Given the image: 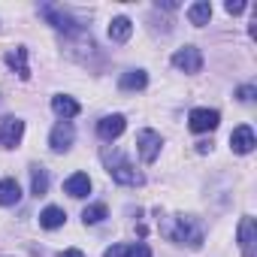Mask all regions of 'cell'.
<instances>
[{
    "label": "cell",
    "instance_id": "cell-20",
    "mask_svg": "<svg viewBox=\"0 0 257 257\" xmlns=\"http://www.w3.org/2000/svg\"><path fill=\"white\" fill-rule=\"evenodd\" d=\"M64 221H67V215H64V209H58V206H46L43 215H40V224H43L46 230H58V227H64Z\"/></svg>",
    "mask_w": 257,
    "mask_h": 257
},
{
    "label": "cell",
    "instance_id": "cell-22",
    "mask_svg": "<svg viewBox=\"0 0 257 257\" xmlns=\"http://www.w3.org/2000/svg\"><path fill=\"white\" fill-rule=\"evenodd\" d=\"M103 218H106V206H103V203H94V206H88V209L82 212V221H85V224H100Z\"/></svg>",
    "mask_w": 257,
    "mask_h": 257
},
{
    "label": "cell",
    "instance_id": "cell-21",
    "mask_svg": "<svg viewBox=\"0 0 257 257\" xmlns=\"http://www.w3.org/2000/svg\"><path fill=\"white\" fill-rule=\"evenodd\" d=\"M31 191H34L37 197H43V194L49 191V173H46L43 167H31Z\"/></svg>",
    "mask_w": 257,
    "mask_h": 257
},
{
    "label": "cell",
    "instance_id": "cell-19",
    "mask_svg": "<svg viewBox=\"0 0 257 257\" xmlns=\"http://www.w3.org/2000/svg\"><path fill=\"white\" fill-rule=\"evenodd\" d=\"M188 19H191V25H197V28L209 25V19H212V4H209V0H200V4L188 7Z\"/></svg>",
    "mask_w": 257,
    "mask_h": 257
},
{
    "label": "cell",
    "instance_id": "cell-23",
    "mask_svg": "<svg viewBox=\"0 0 257 257\" xmlns=\"http://www.w3.org/2000/svg\"><path fill=\"white\" fill-rule=\"evenodd\" d=\"M236 97H239L242 103H251V100H254V85H242V88L236 91Z\"/></svg>",
    "mask_w": 257,
    "mask_h": 257
},
{
    "label": "cell",
    "instance_id": "cell-2",
    "mask_svg": "<svg viewBox=\"0 0 257 257\" xmlns=\"http://www.w3.org/2000/svg\"><path fill=\"white\" fill-rule=\"evenodd\" d=\"M103 161H106V170H109V176L118 182V185H143V176L134 170V164L127 161L118 149H106L103 152Z\"/></svg>",
    "mask_w": 257,
    "mask_h": 257
},
{
    "label": "cell",
    "instance_id": "cell-6",
    "mask_svg": "<svg viewBox=\"0 0 257 257\" xmlns=\"http://www.w3.org/2000/svg\"><path fill=\"white\" fill-rule=\"evenodd\" d=\"M173 67L182 73H200L203 70V52L197 46H185L173 55Z\"/></svg>",
    "mask_w": 257,
    "mask_h": 257
},
{
    "label": "cell",
    "instance_id": "cell-7",
    "mask_svg": "<svg viewBox=\"0 0 257 257\" xmlns=\"http://www.w3.org/2000/svg\"><path fill=\"white\" fill-rule=\"evenodd\" d=\"M218 121H221L218 109H194L191 118H188V127H191L194 134H212L215 127H218Z\"/></svg>",
    "mask_w": 257,
    "mask_h": 257
},
{
    "label": "cell",
    "instance_id": "cell-10",
    "mask_svg": "<svg viewBox=\"0 0 257 257\" xmlns=\"http://www.w3.org/2000/svg\"><path fill=\"white\" fill-rule=\"evenodd\" d=\"M254 245H257V224H254V218L245 215L239 221V248L245 257H254Z\"/></svg>",
    "mask_w": 257,
    "mask_h": 257
},
{
    "label": "cell",
    "instance_id": "cell-5",
    "mask_svg": "<svg viewBox=\"0 0 257 257\" xmlns=\"http://www.w3.org/2000/svg\"><path fill=\"white\" fill-rule=\"evenodd\" d=\"M161 146H164V140H161L158 131H149V127H146V131L137 134V149H140V158H143L146 164H155V161H158Z\"/></svg>",
    "mask_w": 257,
    "mask_h": 257
},
{
    "label": "cell",
    "instance_id": "cell-3",
    "mask_svg": "<svg viewBox=\"0 0 257 257\" xmlns=\"http://www.w3.org/2000/svg\"><path fill=\"white\" fill-rule=\"evenodd\" d=\"M40 16L52 25V28H58V31H67V34H79L82 31V25L70 16V10H64V7H55V4H46V7H40Z\"/></svg>",
    "mask_w": 257,
    "mask_h": 257
},
{
    "label": "cell",
    "instance_id": "cell-12",
    "mask_svg": "<svg viewBox=\"0 0 257 257\" xmlns=\"http://www.w3.org/2000/svg\"><path fill=\"white\" fill-rule=\"evenodd\" d=\"M131 34H134V22L127 19V16H118V19L109 22V40L112 43H127Z\"/></svg>",
    "mask_w": 257,
    "mask_h": 257
},
{
    "label": "cell",
    "instance_id": "cell-17",
    "mask_svg": "<svg viewBox=\"0 0 257 257\" xmlns=\"http://www.w3.org/2000/svg\"><path fill=\"white\" fill-rule=\"evenodd\" d=\"M52 109H55L64 121H70V118H76V115H79V103H76L73 97H67V94L52 97Z\"/></svg>",
    "mask_w": 257,
    "mask_h": 257
},
{
    "label": "cell",
    "instance_id": "cell-24",
    "mask_svg": "<svg viewBox=\"0 0 257 257\" xmlns=\"http://www.w3.org/2000/svg\"><path fill=\"white\" fill-rule=\"evenodd\" d=\"M224 10H227L230 16H239V13H245V4H242V0H227Z\"/></svg>",
    "mask_w": 257,
    "mask_h": 257
},
{
    "label": "cell",
    "instance_id": "cell-1",
    "mask_svg": "<svg viewBox=\"0 0 257 257\" xmlns=\"http://www.w3.org/2000/svg\"><path fill=\"white\" fill-rule=\"evenodd\" d=\"M167 233V239H173L176 245H188V248H200L203 245V224L197 221V218H191V215H176L173 218V224L164 230Z\"/></svg>",
    "mask_w": 257,
    "mask_h": 257
},
{
    "label": "cell",
    "instance_id": "cell-13",
    "mask_svg": "<svg viewBox=\"0 0 257 257\" xmlns=\"http://www.w3.org/2000/svg\"><path fill=\"white\" fill-rule=\"evenodd\" d=\"M7 64H10V67L19 73V79H25V82L31 79V67H28V49H25V46H16V49L7 55Z\"/></svg>",
    "mask_w": 257,
    "mask_h": 257
},
{
    "label": "cell",
    "instance_id": "cell-25",
    "mask_svg": "<svg viewBox=\"0 0 257 257\" xmlns=\"http://www.w3.org/2000/svg\"><path fill=\"white\" fill-rule=\"evenodd\" d=\"M58 257H85V254H82L79 248H67V251H61Z\"/></svg>",
    "mask_w": 257,
    "mask_h": 257
},
{
    "label": "cell",
    "instance_id": "cell-9",
    "mask_svg": "<svg viewBox=\"0 0 257 257\" xmlns=\"http://www.w3.org/2000/svg\"><path fill=\"white\" fill-rule=\"evenodd\" d=\"M124 127H127L124 115H106V118L97 121V137L106 140V143H112V140H118L124 134Z\"/></svg>",
    "mask_w": 257,
    "mask_h": 257
},
{
    "label": "cell",
    "instance_id": "cell-14",
    "mask_svg": "<svg viewBox=\"0 0 257 257\" xmlns=\"http://www.w3.org/2000/svg\"><path fill=\"white\" fill-rule=\"evenodd\" d=\"M64 191H67L70 197L82 200V197H88V194H91V179H88L85 173H73V176L64 182Z\"/></svg>",
    "mask_w": 257,
    "mask_h": 257
},
{
    "label": "cell",
    "instance_id": "cell-18",
    "mask_svg": "<svg viewBox=\"0 0 257 257\" xmlns=\"http://www.w3.org/2000/svg\"><path fill=\"white\" fill-rule=\"evenodd\" d=\"M22 200V188L16 179H0V206H16Z\"/></svg>",
    "mask_w": 257,
    "mask_h": 257
},
{
    "label": "cell",
    "instance_id": "cell-11",
    "mask_svg": "<svg viewBox=\"0 0 257 257\" xmlns=\"http://www.w3.org/2000/svg\"><path fill=\"white\" fill-rule=\"evenodd\" d=\"M230 146H233V152H236V155H248V152H254V146H257L254 131H251L248 124L236 127V131L230 134Z\"/></svg>",
    "mask_w": 257,
    "mask_h": 257
},
{
    "label": "cell",
    "instance_id": "cell-8",
    "mask_svg": "<svg viewBox=\"0 0 257 257\" xmlns=\"http://www.w3.org/2000/svg\"><path fill=\"white\" fill-rule=\"evenodd\" d=\"M73 140H76V127H73L70 121H58V124L52 127V134H49L52 152H67V149L73 146Z\"/></svg>",
    "mask_w": 257,
    "mask_h": 257
},
{
    "label": "cell",
    "instance_id": "cell-16",
    "mask_svg": "<svg viewBox=\"0 0 257 257\" xmlns=\"http://www.w3.org/2000/svg\"><path fill=\"white\" fill-rule=\"evenodd\" d=\"M118 85H121V91H143L149 85V73L146 70H127L118 79Z\"/></svg>",
    "mask_w": 257,
    "mask_h": 257
},
{
    "label": "cell",
    "instance_id": "cell-4",
    "mask_svg": "<svg viewBox=\"0 0 257 257\" xmlns=\"http://www.w3.org/2000/svg\"><path fill=\"white\" fill-rule=\"evenodd\" d=\"M25 137V121L16 115H4L0 118V146L4 149H16Z\"/></svg>",
    "mask_w": 257,
    "mask_h": 257
},
{
    "label": "cell",
    "instance_id": "cell-15",
    "mask_svg": "<svg viewBox=\"0 0 257 257\" xmlns=\"http://www.w3.org/2000/svg\"><path fill=\"white\" fill-rule=\"evenodd\" d=\"M103 257H152V248L146 242H137V245H112Z\"/></svg>",
    "mask_w": 257,
    "mask_h": 257
}]
</instances>
